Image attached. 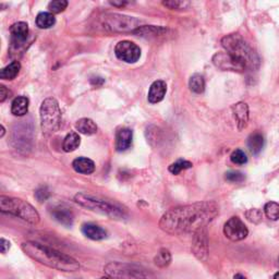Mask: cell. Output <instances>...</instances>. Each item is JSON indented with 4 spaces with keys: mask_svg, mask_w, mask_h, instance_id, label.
Here are the masks:
<instances>
[{
    "mask_svg": "<svg viewBox=\"0 0 279 279\" xmlns=\"http://www.w3.org/2000/svg\"><path fill=\"white\" fill-rule=\"evenodd\" d=\"M218 213L215 202H200L176 207L164 214L159 221V227L170 235L194 234L213 222Z\"/></svg>",
    "mask_w": 279,
    "mask_h": 279,
    "instance_id": "1",
    "label": "cell"
},
{
    "mask_svg": "<svg viewBox=\"0 0 279 279\" xmlns=\"http://www.w3.org/2000/svg\"><path fill=\"white\" fill-rule=\"evenodd\" d=\"M22 251L39 264L61 272H75L80 270V263L70 255L38 242L26 241L22 243Z\"/></svg>",
    "mask_w": 279,
    "mask_h": 279,
    "instance_id": "2",
    "label": "cell"
},
{
    "mask_svg": "<svg viewBox=\"0 0 279 279\" xmlns=\"http://www.w3.org/2000/svg\"><path fill=\"white\" fill-rule=\"evenodd\" d=\"M222 45L229 55L240 61L246 69L257 70L260 67V57L258 52L249 45L240 34H229L222 39Z\"/></svg>",
    "mask_w": 279,
    "mask_h": 279,
    "instance_id": "3",
    "label": "cell"
},
{
    "mask_svg": "<svg viewBox=\"0 0 279 279\" xmlns=\"http://www.w3.org/2000/svg\"><path fill=\"white\" fill-rule=\"evenodd\" d=\"M0 212L19 217L32 225L39 223V214L37 211L26 201L21 199L1 195L0 197Z\"/></svg>",
    "mask_w": 279,
    "mask_h": 279,
    "instance_id": "4",
    "label": "cell"
},
{
    "mask_svg": "<svg viewBox=\"0 0 279 279\" xmlns=\"http://www.w3.org/2000/svg\"><path fill=\"white\" fill-rule=\"evenodd\" d=\"M74 201L79 205L85 207L87 210L103 214V215L109 216L111 218L122 219L126 217V213L120 207H118L115 204H111L105 200L95 198L91 194L78 193L74 197Z\"/></svg>",
    "mask_w": 279,
    "mask_h": 279,
    "instance_id": "5",
    "label": "cell"
},
{
    "mask_svg": "<svg viewBox=\"0 0 279 279\" xmlns=\"http://www.w3.org/2000/svg\"><path fill=\"white\" fill-rule=\"evenodd\" d=\"M40 127L46 135L57 132L61 124V110L55 98L48 97L43 100L39 108Z\"/></svg>",
    "mask_w": 279,
    "mask_h": 279,
    "instance_id": "6",
    "label": "cell"
},
{
    "mask_svg": "<svg viewBox=\"0 0 279 279\" xmlns=\"http://www.w3.org/2000/svg\"><path fill=\"white\" fill-rule=\"evenodd\" d=\"M104 270L107 275L114 279H155L152 272L136 264L111 262Z\"/></svg>",
    "mask_w": 279,
    "mask_h": 279,
    "instance_id": "7",
    "label": "cell"
},
{
    "mask_svg": "<svg viewBox=\"0 0 279 279\" xmlns=\"http://www.w3.org/2000/svg\"><path fill=\"white\" fill-rule=\"evenodd\" d=\"M141 24L140 20L132 16L111 13L103 17V25L110 32H134Z\"/></svg>",
    "mask_w": 279,
    "mask_h": 279,
    "instance_id": "8",
    "label": "cell"
},
{
    "mask_svg": "<svg viewBox=\"0 0 279 279\" xmlns=\"http://www.w3.org/2000/svg\"><path fill=\"white\" fill-rule=\"evenodd\" d=\"M117 58L127 63H135L141 57L140 47L130 40H121L115 47Z\"/></svg>",
    "mask_w": 279,
    "mask_h": 279,
    "instance_id": "9",
    "label": "cell"
},
{
    "mask_svg": "<svg viewBox=\"0 0 279 279\" xmlns=\"http://www.w3.org/2000/svg\"><path fill=\"white\" fill-rule=\"evenodd\" d=\"M224 234L231 241H241L246 239L249 234V230L239 217H231L229 221L225 224Z\"/></svg>",
    "mask_w": 279,
    "mask_h": 279,
    "instance_id": "10",
    "label": "cell"
},
{
    "mask_svg": "<svg viewBox=\"0 0 279 279\" xmlns=\"http://www.w3.org/2000/svg\"><path fill=\"white\" fill-rule=\"evenodd\" d=\"M213 63L216 68L221 69L222 71H235V72H243L246 71V67L237 60L231 55L226 52H217L213 56Z\"/></svg>",
    "mask_w": 279,
    "mask_h": 279,
    "instance_id": "11",
    "label": "cell"
},
{
    "mask_svg": "<svg viewBox=\"0 0 279 279\" xmlns=\"http://www.w3.org/2000/svg\"><path fill=\"white\" fill-rule=\"evenodd\" d=\"M192 251L198 260L205 262L209 254V239H207L206 229L202 228L193 234Z\"/></svg>",
    "mask_w": 279,
    "mask_h": 279,
    "instance_id": "12",
    "label": "cell"
},
{
    "mask_svg": "<svg viewBox=\"0 0 279 279\" xmlns=\"http://www.w3.org/2000/svg\"><path fill=\"white\" fill-rule=\"evenodd\" d=\"M50 214L53 219H56L58 223L66 227L72 226L73 221H74V215L73 212L71 211L70 207L64 204V203H59L53 205L50 210Z\"/></svg>",
    "mask_w": 279,
    "mask_h": 279,
    "instance_id": "13",
    "label": "cell"
},
{
    "mask_svg": "<svg viewBox=\"0 0 279 279\" xmlns=\"http://www.w3.org/2000/svg\"><path fill=\"white\" fill-rule=\"evenodd\" d=\"M28 25L25 22H16L10 26L11 44L14 48H19L28 37Z\"/></svg>",
    "mask_w": 279,
    "mask_h": 279,
    "instance_id": "14",
    "label": "cell"
},
{
    "mask_svg": "<svg viewBox=\"0 0 279 279\" xmlns=\"http://www.w3.org/2000/svg\"><path fill=\"white\" fill-rule=\"evenodd\" d=\"M235 119L237 121V126L239 130L247 128L249 123V107L246 103L239 102L231 107Z\"/></svg>",
    "mask_w": 279,
    "mask_h": 279,
    "instance_id": "15",
    "label": "cell"
},
{
    "mask_svg": "<svg viewBox=\"0 0 279 279\" xmlns=\"http://www.w3.org/2000/svg\"><path fill=\"white\" fill-rule=\"evenodd\" d=\"M133 132L129 128H121L116 133V150L118 152H124L130 148L132 144Z\"/></svg>",
    "mask_w": 279,
    "mask_h": 279,
    "instance_id": "16",
    "label": "cell"
},
{
    "mask_svg": "<svg viewBox=\"0 0 279 279\" xmlns=\"http://www.w3.org/2000/svg\"><path fill=\"white\" fill-rule=\"evenodd\" d=\"M166 92H167V84L163 80H158L153 83L148 91L147 99L151 104H157L164 99Z\"/></svg>",
    "mask_w": 279,
    "mask_h": 279,
    "instance_id": "17",
    "label": "cell"
},
{
    "mask_svg": "<svg viewBox=\"0 0 279 279\" xmlns=\"http://www.w3.org/2000/svg\"><path fill=\"white\" fill-rule=\"evenodd\" d=\"M82 234L91 240H103L107 237V231L98 225L92 223L84 224L82 226Z\"/></svg>",
    "mask_w": 279,
    "mask_h": 279,
    "instance_id": "18",
    "label": "cell"
},
{
    "mask_svg": "<svg viewBox=\"0 0 279 279\" xmlns=\"http://www.w3.org/2000/svg\"><path fill=\"white\" fill-rule=\"evenodd\" d=\"M72 167L76 173L82 175H91L95 171V164L92 159L86 157L75 158L72 162Z\"/></svg>",
    "mask_w": 279,
    "mask_h": 279,
    "instance_id": "19",
    "label": "cell"
},
{
    "mask_svg": "<svg viewBox=\"0 0 279 279\" xmlns=\"http://www.w3.org/2000/svg\"><path fill=\"white\" fill-rule=\"evenodd\" d=\"M264 144V136L260 132H254L250 134V136L248 138V147L253 155H258V154L263 150Z\"/></svg>",
    "mask_w": 279,
    "mask_h": 279,
    "instance_id": "20",
    "label": "cell"
},
{
    "mask_svg": "<svg viewBox=\"0 0 279 279\" xmlns=\"http://www.w3.org/2000/svg\"><path fill=\"white\" fill-rule=\"evenodd\" d=\"M28 111V99L24 96H17L11 104V112L16 117H23Z\"/></svg>",
    "mask_w": 279,
    "mask_h": 279,
    "instance_id": "21",
    "label": "cell"
},
{
    "mask_svg": "<svg viewBox=\"0 0 279 279\" xmlns=\"http://www.w3.org/2000/svg\"><path fill=\"white\" fill-rule=\"evenodd\" d=\"M78 131L84 135H93L97 132V126L90 118H82L75 123Z\"/></svg>",
    "mask_w": 279,
    "mask_h": 279,
    "instance_id": "22",
    "label": "cell"
},
{
    "mask_svg": "<svg viewBox=\"0 0 279 279\" xmlns=\"http://www.w3.org/2000/svg\"><path fill=\"white\" fill-rule=\"evenodd\" d=\"M80 144H81L80 135L76 132H70L67 134V136L63 140L62 148L64 152L71 153V152H74L76 148H79Z\"/></svg>",
    "mask_w": 279,
    "mask_h": 279,
    "instance_id": "23",
    "label": "cell"
},
{
    "mask_svg": "<svg viewBox=\"0 0 279 279\" xmlns=\"http://www.w3.org/2000/svg\"><path fill=\"white\" fill-rule=\"evenodd\" d=\"M21 70V64L19 61H12L7 67L0 71V79L2 80H13L16 78Z\"/></svg>",
    "mask_w": 279,
    "mask_h": 279,
    "instance_id": "24",
    "label": "cell"
},
{
    "mask_svg": "<svg viewBox=\"0 0 279 279\" xmlns=\"http://www.w3.org/2000/svg\"><path fill=\"white\" fill-rule=\"evenodd\" d=\"M55 23L56 17L50 12H40L36 16V25L41 29L50 28L55 25Z\"/></svg>",
    "mask_w": 279,
    "mask_h": 279,
    "instance_id": "25",
    "label": "cell"
},
{
    "mask_svg": "<svg viewBox=\"0 0 279 279\" xmlns=\"http://www.w3.org/2000/svg\"><path fill=\"white\" fill-rule=\"evenodd\" d=\"M189 87L195 94H202L205 90V81L201 74H193L189 81Z\"/></svg>",
    "mask_w": 279,
    "mask_h": 279,
    "instance_id": "26",
    "label": "cell"
},
{
    "mask_svg": "<svg viewBox=\"0 0 279 279\" xmlns=\"http://www.w3.org/2000/svg\"><path fill=\"white\" fill-rule=\"evenodd\" d=\"M155 265L160 267V269H165L171 263V254L166 249H160L159 252L156 254L155 259H154Z\"/></svg>",
    "mask_w": 279,
    "mask_h": 279,
    "instance_id": "27",
    "label": "cell"
},
{
    "mask_svg": "<svg viewBox=\"0 0 279 279\" xmlns=\"http://www.w3.org/2000/svg\"><path fill=\"white\" fill-rule=\"evenodd\" d=\"M193 165L191 162H189V160L186 159H178L177 162H175L174 164H171L169 166V171L173 175H179L182 170H186V169H190L192 168Z\"/></svg>",
    "mask_w": 279,
    "mask_h": 279,
    "instance_id": "28",
    "label": "cell"
},
{
    "mask_svg": "<svg viewBox=\"0 0 279 279\" xmlns=\"http://www.w3.org/2000/svg\"><path fill=\"white\" fill-rule=\"evenodd\" d=\"M264 213L267 218L271 221H278L279 219V204L276 202H269L264 206Z\"/></svg>",
    "mask_w": 279,
    "mask_h": 279,
    "instance_id": "29",
    "label": "cell"
},
{
    "mask_svg": "<svg viewBox=\"0 0 279 279\" xmlns=\"http://www.w3.org/2000/svg\"><path fill=\"white\" fill-rule=\"evenodd\" d=\"M68 1L66 0H53L48 3V10L50 13H60L68 7Z\"/></svg>",
    "mask_w": 279,
    "mask_h": 279,
    "instance_id": "30",
    "label": "cell"
},
{
    "mask_svg": "<svg viewBox=\"0 0 279 279\" xmlns=\"http://www.w3.org/2000/svg\"><path fill=\"white\" fill-rule=\"evenodd\" d=\"M231 162L236 165H245L248 162V157L246 155V153L242 150H236L233 152V154L230 155Z\"/></svg>",
    "mask_w": 279,
    "mask_h": 279,
    "instance_id": "31",
    "label": "cell"
},
{
    "mask_svg": "<svg viewBox=\"0 0 279 279\" xmlns=\"http://www.w3.org/2000/svg\"><path fill=\"white\" fill-rule=\"evenodd\" d=\"M246 217L248 218L249 222L254 223V224H259V223L262 222L263 214L258 209H252V210H249L246 213Z\"/></svg>",
    "mask_w": 279,
    "mask_h": 279,
    "instance_id": "32",
    "label": "cell"
},
{
    "mask_svg": "<svg viewBox=\"0 0 279 279\" xmlns=\"http://www.w3.org/2000/svg\"><path fill=\"white\" fill-rule=\"evenodd\" d=\"M225 178H226V180L229 181V182L240 183L242 181H245L246 176L243 175L242 173H240V171L231 170V171H228V173L226 174V176H225Z\"/></svg>",
    "mask_w": 279,
    "mask_h": 279,
    "instance_id": "33",
    "label": "cell"
},
{
    "mask_svg": "<svg viewBox=\"0 0 279 279\" xmlns=\"http://www.w3.org/2000/svg\"><path fill=\"white\" fill-rule=\"evenodd\" d=\"M163 4L171 10H179L187 8L190 3L188 1H182V0H168V1H164Z\"/></svg>",
    "mask_w": 279,
    "mask_h": 279,
    "instance_id": "34",
    "label": "cell"
},
{
    "mask_svg": "<svg viewBox=\"0 0 279 279\" xmlns=\"http://www.w3.org/2000/svg\"><path fill=\"white\" fill-rule=\"evenodd\" d=\"M50 197V192L47 187H39L36 191H35V198L41 203V202H45L47 199Z\"/></svg>",
    "mask_w": 279,
    "mask_h": 279,
    "instance_id": "35",
    "label": "cell"
},
{
    "mask_svg": "<svg viewBox=\"0 0 279 279\" xmlns=\"http://www.w3.org/2000/svg\"><path fill=\"white\" fill-rule=\"evenodd\" d=\"M9 90L4 85H0V103H3L9 97Z\"/></svg>",
    "mask_w": 279,
    "mask_h": 279,
    "instance_id": "36",
    "label": "cell"
},
{
    "mask_svg": "<svg viewBox=\"0 0 279 279\" xmlns=\"http://www.w3.org/2000/svg\"><path fill=\"white\" fill-rule=\"evenodd\" d=\"M11 247V243L8 241V240H5L4 238H1L0 239V251H1V253H7V251H9V249Z\"/></svg>",
    "mask_w": 279,
    "mask_h": 279,
    "instance_id": "37",
    "label": "cell"
},
{
    "mask_svg": "<svg viewBox=\"0 0 279 279\" xmlns=\"http://www.w3.org/2000/svg\"><path fill=\"white\" fill-rule=\"evenodd\" d=\"M91 83H92L93 85H96V86L102 85L103 83H104V79H102V78H93V79H91Z\"/></svg>",
    "mask_w": 279,
    "mask_h": 279,
    "instance_id": "38",
    "label": "cell"
},
{
    "mask_svg": "<svg viewBox=\"0 0 279 279\" xmlns=\"http://www.w3.org/2000/svg\"><path fill=\"white\" fill-rule=\"evenodd\" d=\"M109 3H110L111 5H114V7H119V8H120V7H123V5H126V4H127L126 1H119V2H118V1H110Z\"/></svg>",
    "mask_w": 279,
    "mask_h": 279,
    "instance_id": "39",
    "label": "cell"
},
{
    "mask_svg": "<svg viewBox=\"0 0 279 279\" xmlns=\"http://www.w3.org/2000/svg\"><path fill=\"white\" fill-rule=\"evenodd\" d=\"M234 279H247L245 276H243L242 274H236L234 276Z\"/></svg>",
    "mask_w": 279,
    "mask_h": 279,
    "instance_id": "40",
    "label": "cell"
},
{
    "mask_svg": "<svg viewBox=\"0 0 279 279\" xmlns=\"http://www.w3.org/2000/svg\"><path fill=\"white\" fill-rule=\"evenodd\" d=\"M1 128V133H0V138H3V135H4V132H5V130H4V127L3 126H1L0 127Z\"/></svg>",
    "mask_w": 279,
    "mask_h": 279,
    "instance_id": "41",
    "label": "cell"
},
{
    "mask_svg": "<svg viewBox=\"0 0 279 279\" xmlns=\"http://www.w3.org/2000/svg\"><path fill=\"white\" fill-rule=\"evenodd\" d=\"M100 279H114V278H112V277H110V276H108V275H107V276H105V277H102V278H100Z\"/></svg>",
    "mask_w": 279,
    "mask_h": 279,
    "instance_id": "42",
    "label": "cell"
},
{
    "mask_svg": "<svg viewBox=\"0 0 279 279\" xmlns=\"http://www.w3.org/2000/svg\"><path fill=\"white\" fill-rule=\"evenodd\" d=\"M273 279H279V272L276 273V274L274 275V278H273Z\"/></svg>",
    "mask_w": 279,
    "mask_h": 279,
    "instance_id": "43",
    "label": "cell"
},
{
    "mask_svg": "<svg viewBox=\"0 0 279 279\" xmlns=\"http://www.w3.org/2000/svg\"><path fill=\"white\" fill-rule=\"evenodd\" d=\"M278 260H279V259H278Z\"/></svg>",
    "mask_w": 279,
    "mask_h": 279,
    "instance_id": "44",
    "label": "cell"
}]
</instances>
